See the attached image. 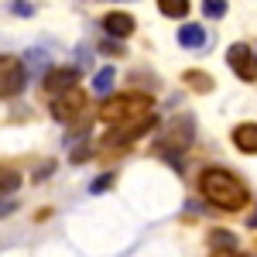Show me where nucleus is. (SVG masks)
I'll list each match as a JSON object with an SVG mask.
<instances>
[{"label":"nucleus","instance_id":"nucleus-1","mask_svg":"<svg viewBox=\"0 0 257 257\" xmlns=\"http://www.w3.org/2000/svg\"><path fill=\"white\" fill-rule=\"evenodd\" d=\"M199 192L209 206H216L223 213H240L247 202H250V192L247 185L240 182L230 168H206L199 175Z\"/></svg>","mask_w":257,"mask_h":257},{"label":"nucleus","instance_id":"nucleus-2","mask_svg":"<svg viewBox=\"0 0 257 257\" xmlns=\"http://www.w3.org/2000/svg\"><path fill=\"white\" fill-rule=\"evenodd\" d=\"M144 113H155L148 93H117V96L103 99V106H99V120H103L106 127H120V123L138 120V117H144Z\"/></svg>","mask_w":257,"mask_h":257},{"label":"nucleus","instance_id":"nucleus-3","mask_svg":"<svg viewBox=\"0 0 257 257\" xmlns=\"http://www.w3.org/2000/svg\"><path fill=\"white\" fill-rule=\"evenodd\" d=\"M196 138V120L189 117V113H178L165 123V134H161V155L172 161L175 158V151H185L189 144Z\"/></svg>","mask_w":257,"mask_h":257},{"label":"nucleus","instance_id":"nucleus-4","mask_svg":"<svg viewBox=\"0 0 257 257\" xmlns=\"http://www.w3.org/2000/svg\"><path fill=\"white\" fill-rule=\"evenodd\" d=\"M155 123H158L155 113H144V117H138V120H127V123H120V127H110L106 138H103V144H106V148H127V144H134L138 138H144Z\"/></svg>","mask_w":257,"mask_h":257},{"label":"nucleus","instance_id":"nucleus-5","mask_svg":"<svg viewBox=\"0 0 257 257\" xmlns=\"http://www.w3.org/2000/svg\"><path fill=\"white\" fill-rule=\"evenodd\" d=\"M28 72H24V59L18 55H0V99H14L24 89Z\"/></svg>","mask_w":257,"mask_h":257},{"label":"nucleus","instance_id":"nucleus-6","mask_svg":"<svg viewBox=\"0 0 257 257\" xmlns=\"http://www.w3.org/2000/svg\"><path fill=\"white\" fill-rule=\"evenodd\" d=\"M226 62H230V69H233V76H237L240 82L257 79V52L247 41H233V45L226 48Z\"/></svg>","mask_w":257,"mask_h":257},{"label":"nucleus","instance_id":"nucleus-7","mask_svg":"<svg viewBox=\"0 0 257 257\" xmlns=\"http://www.w3.org/2000/svg\"><path fill=\"white\" fill-rule=\"evenodd\" d=\"M41 86H45V93H52V99L62 93H72V89H79V69L76 65H52V69H45Z\"/></svg>","mask_w":257,"mask_h":257},{"label":"nucleus","instance_id":"nucleus-8","mask_svg":"<svg viewBox=\"0 0 257 257\" xmlns=\"http://www.w3.org/2000/svg\"><path fill=\"white\" fill-rule=\"evenodd\" d=\"M82 110H86V93H82V89H72V93H62V96L52 99V117L59 120V123L79 120Z\"/></svg>","mask_w":257,"mask_h":257},{"label":"nucleus","instance_id":"nucleus-9","mask_svg":"<svg viewBox=\"0 0 257 257\" xmlns=\"http://www.w3.org/2000/svg\"><path fill=\"white\" fill-rule=\"evenodd\" d=\"M103 31H106L113 41L131 38V35H134V18H131L127 11H110V14L103 18Z\"/></svg>","mask_w":257,"mask_h":257},{"label":"nucleus","instance_id":"nucleus-10","mask_svg":"<svg viewBox=\"0 0 257 257\" xmlns=\"http://www.w3.org/2000/svg\"><path fill=\"white\" fill-rule=\"evenodd\" d=\"M233 144L243 155H257V123H237L233 127Z\"/></svg>","mask_w":257,"mask_h":257},{"label":"nucleus","instance_id":"nucleus-11","mask_svg":"<svg viewBox=\"0 0 257 257\" xmlns=\"http://www.w3.org/2000/svg\"><path fill=\"white\" fill-rule=\"evenodd\" d=\"M178 45L182 48H202L206 45V28L202 24H182L178 28Z\"/></svg>","mask_w":257,"mask_h":257},{"label":"nucleus","instance_id":"nucleus-12","mask_svg":"<svg viewBox=\"0 0 257 257\" xmlns=\"http://www.w3.org/2000/svg\"><path fill=\"white\" fill-rule=\"evenodd\" d=\"M182 79L189 82L196 93H213V76H209V72H202V69H189Z\"/></svg>","mask_w":257,"mask_h":257},{"label":"nucleus","instance_id":"nucleus-13","mask_svg":"<svg viewBox=\"0 0 257 257\" xmlns=\"http://www.w3.org/2000/svg\"><path fill=\"white\" fill-rule=\"evenodd\" d=\"M209 247H213V250H240L237 247V237H233V233H230V230H209Z\"/></svg>","mask_w":257,"mask_h":257},{"label":"nucleus","instance_id":"nucleus-14","mask_svg":"<svg viewBox=\"0 0 257 257\" xmlns=\"http://www.w3.org/2000/svg\"><path fill=\"white\" fill-rule=\"evenodd\" d=\"M113 79H117V72H113V65H106V69H99L96 76H93V89H96L99 96H106L113 89Z\"/></svg>","mask_w":257,"mask_h":257},{"label":"nucleus","instance_id":"nucleus-15","mask_svg":"<svg viewBox=\"0 0 257 257\" xmlns=\"http://www.w3.org/2000/svg\"><path fill=\"white\" fill-rule=\"evenodd\" d=\"M189 7H192L189 0H161V4H158V11L165 14V18H185Z\"/></svg>","mask_w":257,"mask_h":257},{"label":"nucleus","instance_id":"nucleus-16","mask_svg":"<svg viewBox=\"0 0 257 257\" xmlns=\"http://www.w3.org/2000/svg\"><path fill=\"white\" fill-rule=\"evenodd\" d=\"M18 185H21V172L7 168V165H0V192H14Z\"/></svg>","mask_w":257,"mask_h":257},{"label":"nucleus","instance_id":"nucleus-17","mask_svg":"<svg viewBox=\"0 0 257 257\" xmlns=\"http://www.w3.org/2000/svg\"><path fill=\"white\" fill-rule=\"evenodd\" d=\"M99 52H103V55H113V59H123V55H127L123 41H113V38H103V41H99Z\"/></svg>","mask_w":257,"mask_h":257},{"label":"nucleus","instance_id":"nucleus-18","mask_svg":"<svg viewBox=\"0 0 257 257\" xmlns=\"http://www.w3.org/2000/svg\"><path fill=\"white\" fill-rule=\"evenodd\" d=\"M113 182H117V175H113V172H103L99 178H93V182H89V192H93V196H96V192H106Z\"/></svg>","mask_w":257,"mask_h":257},{"label":"nucleus","instance_id":"nucleus-19","mask_svg":"<svg viewBox=\"0 0 257 257\" xmlns=\"http://www.w3.org/2000/svg\"><path fill=\"white\" fill-rule=\"evenodd\" d=\"M28 65H24V72H28V76H31V72H38L41 65H45V52H41V48H35V52H28Z\"/></svg>","mask_w":257,"mask_h":257},{"label":"nucleus","instance_id":"nucleus-20","mask_svg":"<svg viewBox=\"0 0 257 257\" xmlns=\"http://www.w3.org/2000/svg\"><path fill=\"white\" fill-rule=\"evenodd\" d=\"M226 7H230V4H223V0H206V4H202V14H206V18H223Z\"/></svg>","mask_w":257,"mask_h":257},{"label":"nucleus","instance_id":"nucleus-21","mask_svg":"<svg viewBox=\"0 0 257 257\" xmlns=\"http://www.w3.org/2000/svg\"><path fill=\"white\" fill-rule=\"evenodd\" d=\"M69 158H72V165H82V161L93 158V148H86V144H82V148H72V155H69Z\"/></svg>","mask_w":257,"mask_h":257},{"label":"nucleus","instance_id":"nucleus-22","mask_svg":"<svg viewBox=\"0 0 257 257\" xmlns=\"http://www.w3.org/2000/svg\"><path fill=\"white\" fill-rule=\"evenodd\" d=\"M11 11H14L18 18H31V14H35V7H31V4H11Z\"/></svg>","mask_w":257,"mask_h":257},{"label":"nucleus","instance_id":"nucleus-23","mask_svg":"<svg viewBox=\"0 0 257 257\" xmlns=\"http://www.w3.org/2000/svg\"><path fill=\"white\" fill-rule=\"evenodd\" d=\"M209 257H250V254H243V250H213Z\"/></svg>","mask_w":257,"mask_h":257},{"label":"nucleus","instance_id":"nucleus-24","mask_svg":"<svg viewBox=\"0 0 257 257\" xmlns=\"http://www.w3.org/2000/svg\"><path fill=\"white\" fill-rule=\"evenodd\" d=\"M18 209V202L14 199H7V202H0V216H7V213H14Z\"/></svg>","mask_w":257,"mask_h":257},{"label":"nucleus","instance_id":"nucleus-25","mask_svg":"<svg viewBox=\"0 0 257 257\" xmlns=\"http://www.w3.org/2000/svg\"><path fill=\"white\" fill-rule=\"evenodd\" d=\"M247 226H257V213H254V216H250V219H247Z\"/></svg>","mask_w":257,"mask_h":257}]
</instances>
